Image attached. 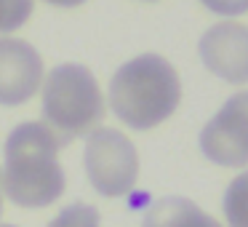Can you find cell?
<instances>
[{
  "label": "cell",
  "instance_id": "13",
  "mask_svg": "<svg viewBox=\"0 0 248 227\" xmlns=\"http://www.w3.org/2000/svg\"><path fill=\"white\" fill-rule=\"evenodd\" d=\"M51 6H59V8H75V6H83L86 0H46Z\"/></svg>",
  "mask_w": 248,
  "mask_h": 227
},
{
  "label": "cell",
  "instance_id": "7",
  "mask_svg": "<svg viewBox=\"0 0 248 227\" xmlns=\"http://www.w3.org/2000/svg\"><path fill=\"white\" fill-rule=\"evenodd\" d=\"M43 86V56L19 38H0V104L19 107Z\"/></svg>",
  "mask_w": 248,
  "mask_h": 227
},
{
  "label": "cell",
  "instance_id": "12",
  "mask_svg": "<svg viewBox=\"0 0 248 227\" xmlns=\"http://www.w3.org/2000/svg\"><path fill=\"white\" fill-rule=\"evenodd\" d=\"M211 14L219 16H243L248 14V0H200Z\"/></svg>",
  "mask_w": 248,
  "mask_h": 227
},
{
  "label": "cell",
  "instance_id": "9",
  "mask_svg": "<svg viewBox=\"0 0 248 227\" xmlns=\"http://www.w3.org/2000/svg\"><path fill=\"white\" fill-rule=\"evenodd\" d=\"M224 216L230 227H248V171L235 177L224 193Z\"/></svg>",
  "mask_w": 248,
  "mask_h": 227
},
{
  "label": "cell",
  "instance_id": "3",
  "mask_svg": "<svg viewBox=\"0 0 248 227\" xmlns=\"http://www.w3.org/2000/svg\"><path fill=\"white\" fill-rule=\"evenodd\" d=\"M40 113L62 145L99 129L104 118V97L93 72L83 65L54 67L43 81Z\"/></svg>",
  "mask_w": 248,
  "mask_h": 227
},
{
  "label": "cell",
  "instance_id": "5",
  "mask_svg": "<svg viewBox=\"0 0 248 227\" xmlns=\"http://www.w3.org/2000/svg\"><path fill=\"white\" fill-rule=\"evenodd\" d=\"M200 150L224 168L248 166V91L230 97L200 131Z\"/></svg>",
  "mask_w": 248,
  "mask_h": 227
},
{
  "label": "cell",
  "instance_id": "10",
  "mask_svg": "<svg viewBox=\"0 0 248 227\" xmlns=\"http://www.w3.org/2000/svg\"><path fill=\"white\" fill-rule=\"evenodd\" d=\"M48 227H102V219H99V211L93 209L91 203L75 200V203L64 206V209L51 219Z\"/></svg>",
  "mask_w": 248,
  "mask_h": 227
},
{
  "label": "cell",
  "instance_id": "6",
  "mask_svg": "<svg viewBox=\"0 0 248 227\" xmlns=\"http://www.w3.org/2000/svg\"><path fill=\"white\" fill-rule=\"evenodd\" d=\"M198 51L205 70L221 78L224 83H232V86L248 83V24H214L200 38Z\"/></svg>",
  "mask_w": 248,
  "mask_h": 227
},
{
  "label": "cell",
  "instance_id": "1",
  "mask_svg": "<svg viewBox=\"0 0 248 227\" xmlns=\"http://www.w3.org/2000/svg\"><path fill=\"white\" fill-rule=\"evenodd\" d=\"M59 136L40 120L19 123L6 139L3 193L22 209H46L64 193Z\"/></svg>",
  "mask_w": 248,
  "mask_h": 227
},
{
  "label": "cell",
  "instance_id": "11",
  "mask_svg": "<svg viewBox=\"0 0 248 227\" xmlns=\"http://www.w3.org/2000/svg\"><path fill=\"white\" fill-rule=\"evenodd\" d=\"M32 16V0H0V35L19 30Z\"/></svg>",
  "mask_w": 248,
  "mask_h": 227
},
{
  "label": "cell",
  "instance_id": "4",
  "mask_svg": "<svg viewBox=\"0 0 248 227\" xmlns=\"http://www.w3.org/2000/svg\"><path fill=\"white\" fill-rule=\"evenodd\" d=\"M86 177L99 195L123 198L139 179V155L134 142L115 129H93L83 150Z\"/></svg>",
  "mask_w": 248,
  "mask_h": 227
},
{
  "label": "cell",
  "instance_id": "8",
  "mask_svg": "<svg viewBox=\"0 0 248 227\" xmlns=\"http://www.w3.org/2000/svg\"><path fill=\"white\" fill-rule=\"evenodd\" d=\"M141 227H221L211 214H205L189 198L168 195L147 209Z\"/></svg>",
  "mask_w": 248,
  "mask_h": 227
},
{
  "label": "cell",
  "instance_id": "14",
  "mask_svg": "<svg viewBox=\"0 0 248 227\" xmlns=\"http://www.w3.org/2000/svg\"><path fill=\"white\" fill-rule=\"evenodd\" d=\"M0 214H3V171H0Z\"/></svg>",
  "mask_w": 248,
  "mask_h": 227
},
{
  "label": "cell",
  "instance_id": "2",
  "mask_svg": "<svg viewBox=\"0 0 248 227\" xmlns=\"http://www.w3.org/2000/svg\"><path fill=\"white\" fill-rule=\"evenodd\" d=\"M179 99L182 83L176 67L157 54L134 56L109 81V107L134 131H150L168 120Z\"/></svg>",
  "mask_w": 248,
  "mask_h": 227
},
{
  "label": "cell",
  "instance_id": "15",
  "mask_svg": "<svg viewBox=\"0 0 248 227\" xmlns=\"http://www.w3.org/2000/svg\"><path fill=\"white\" fill-rule=\"evenodd\" d=\"M0 227H14V225H0Z\"/></svg>",
  "mask_w": 248,
  "mask_h": 227
}]
</instances>
